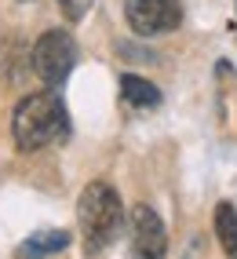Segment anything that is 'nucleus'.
Listing matches in <instances>:
<instances>
[{"instance_id": "nucleus-5", "label": "nucleus", "mask_w": 237, "mask_h": 259, "mask_svg": "<svg viewBox=\"0 0 237 259\" xmlns=\"http://www.w3.org/2000/svg\"><path fill=\"white\" fill-rule=\"evenodd\" d=\"M131 252H135V259H164V252H168V230H164L161 215L154 208H146V204H139L131 212Z\"/></svg>"}, {"instance_id": "nucleus-9", "label": "nucleus", "mask_w": 237, "mask_h": 259, "mask_svg": "<svg viewBox=\"0 0 237 259\" xmlns=\"http://www.w3.org/2000/svg\"><path fill=\"white\" fill-rule=\"evenodd\" d=\"M59 4H62L66 11H70V15H77V8H73V0H59Z\"/></svg>"}, {"instance_id": "nucleus-1", "label": "nucleus", "mask_w": 237, "mask_h": 259, "mask_svg": "<svg viewBox=\"0 0 237 259\" xmlns=\"http://www.w3.org/2000/svg\"><path fill=\"white\" fill-rule=\"evenodd\" d=\"M70 135V117L55 92H33L11 113V139L22 153H37Z\"/></svg>"}, {"instance_id": "nucleus-3", "label": "nucleus", "mask_w": 237, "mask_h": 259, "mask_svg": "<svg viewBox=\"0 0 237 259\" xmlns=\"http://www.w3.org/2000/svg\"><path fill=\"white\" fill-rule=\"evenodd\" d=\"M77 66V40L66 29H48L44 37L33 44V70H37L40 80H48L52 88L73 73Z\"/></svg>"}, {"instance_id": "nucleus-8", "label": "nucleus", "mask_w": 237, "mask_h": 259, "mask_svg": "<svg viewBox=\"0 0 237 259\" xmlns=\"http://www.w3.org/2000/svg\"><path fill=\"white\" fill-rule=\"evenodd\" d=\"M215 237H219V245H223V255L237 259V208L230 201L215 204Z\"/></svg>"}, {"instance_id": "nucleus-7", "label": "nucleus", "mask_w": 237, "mask_h": 259, "mask_svg": "<svg viewBox=\"0 0 237 259\" xmlns=\"http://www.w3.org/2000/svg\"><path fill=\"white\" fill-rule=\"evenodd\" d=\"M121 95H124V102H131L135 110H154V106H161V88H157L154 80L139 77V73H124L121 77Z\"/></svg>"}, {"instance_id": "nucleus-6", "label": "nucleus", "mask_w": 237, "mask_h": 259, "mask_svg": "<svg viewBox=\"0 0 237 259\" xmlns=\"http://www.w3.org/2000/svg\"><path fill=\"white\" fill-rule=\"evenodd\" d=\"M70 241L73 237L66 230H37L15 248V259H48V255H55L62 248H70Z\"/></svg>"}, {"instance_id": "nucleus-4", "label": "nucleus", "mask_w": 237, "mask_h": 259, "mask_svg": "<svg viewBox=\"0 0 237 259\" xmlns=\"http://www.w3.org/2000/svg\"><path fill=\"white\" fill-rule=\"evenodd\" d=\"M124 19L131 33L139 37H157V33H172L182 22V4L179 0H128Z\"/></svg>"}, {"instance_id": "nucleus-2", "label": "nucleus", "mask_w": 237, "mask_h": 259, "mask_svg": "<svg viewBox=\"0 0 237 259\" xmlns=\"http://www.w3.org/2000/svg\"><path fill=\"white\" fill-rule=\"evenodd\" d=\"M77 219H80V237H84L88 255L113 245L124 230V208H121L117 190L110 183H88L77 201Z\"/></svg>"}]
</instances>
